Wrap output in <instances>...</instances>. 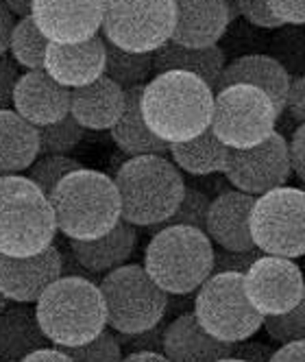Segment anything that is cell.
Segmentation results:
<instances>
[{"label":"cell","mask_w":305,"mask_h":362,"mask_svg":"<svg viewBox=\"0 0 305 362\" xmlns=\"http://www.w3.org/2000/svg\"><path fill=\"white\" fill-rule=\"evenodd\" d=\"M290 164H292V173L305 181V122L299 124L294 129V134L290 138Z\"/></svg>","instance_id":"43"},{"label":"cell","mask_w":305,"mask_h":362,"mask_svg":"<svg viewBox=\"0 0 305 362\" xmlns=\"http://www.w3.org/2000/svg\"><path fill=\"white\" fill-rule=\"evenodd\" d=\"M177 24L172 42L190 48L218 46L232 24L229 0H174Z\"/></svg>","instance_id":"19"},{"label":"cell","mask_w":305,"mask_h":362,"mask_svg":"<svg viewBox=\"0 0 305 362\" xmlns=\"http://www.w3.org/2000/svg\"><path fill=\"white\" fill-rule=\"evenodd\" d=\"M57 229L68 240H94L109 234L122 221V203L116 179L79 168L61 179L50 194Z\"/></svg>","instance_id":"2"},{"label":"cell","mask_w":305,"mask_h":362,"mask_svg":"<svg viewBox=\"0 0 305 362\" xmlns=\"http://www.w3.org/2000/svg\"><path fill=\"white\" fill-rule=\"evenodd\" d=\"M31 16L50 42L76 44L103 29L105 0H35Z\"/></svg>","instance_id":"14"},{"label":"cell","mask_w":305,"mask_h":362,"mask_svg":"<svg viewBox=\"0 0 305 362\" xmlns=\"http://www.w3.org/2000/svg\"><path fill=\"white\" fill-rule=\"evenodd\" d=\"M61 275L64 262L57 245L29 257L0 253V293L13 303H35Z\"/></svg>","instance_id":"15"},{"label":"cell","mask_w":305,"mask_h":362,"mask_svg":"<svg viewBox=\"0 0 305 362\" xmlns=\"http://www.w3.org/2000/svg\"><path fill=\"white\" fill-rule=\"evenodd\" d=\"M20 79L18 64L11 55L0 57V110H9L13 103V88Z\"/></svg>","instance_id":"40"},{"label":"cell","mask_w":305,"mask_h":362,"mask_svg":"<svg viewBox=\"0 0 305 362\" xmlns=\"http://www.w3.org/2000/svg\"><path fill=\"white\" fill-rule=\"evenodd\" d=\"M214 243L208 231L170 225L152 231L144 269L168 295H194L214 275Z\"/></svg>","instance_id":"5"},{"label":"cell","mask_w":305,"mask_h":362,"mask_svg":"<svg viewBox=\"0 0 305 362\" xmlns=\"http://www.w3.org/2000/svg\"><path fill=\"white\" fill-rule=\"evenodd\" d=\"M37 319L55 347H79L107 329V305L90 277L61 275L35 301Z\"/></svg>","instance_id":"3"},{"label":"cell","mask_w":305,"mask_h":362,"mask_svg":"<svg viewBox=\"0 0 305 362\" xmlns=\"http://www.w3.org/2000/svg\"><path fill=\"white\" fill-rule=\"evenodd\" d=\"M264 329L270 336V341L279 345L305 341V295L290 313L279 315V317H266Z\"/></svg>","instance_id":"36"},{"label":"cell","mask_w":305,"mask_h":362,"mask_svg":"<svg viewBox=\"0 0 305 362\" xmlns=\"http://www.w3.org/2000/svg\"><path fill=\"white\" fill-rule=\"evenodd\" d=\"M222 175L236 190L253 197H262L275 188H282L292 175L290 144L282 134L275 132L262 144L229 148Z\"/></svg>","instance_id":"12"},{"label":"cell","mask_w":305,"mask_h":362,"mask_svg":"<svg viewBox=\"0 0 305 362\" xmlns=\"http://www.w3.org/2000/svg\"><path fill=\"white\" fill-rule=\"evenodd\" d=\"M72 90L57 83L46 70H27L13 88V110L35 127L55 124L70 116Z\"/></svg>","instance_id":"17"},{"label":"cell","mask_w":305,"mask_h":362,"mask_svg":"<svg viewBox=\"0 0 305 362\" xmlns=\"http://www.w3.org/2000/svg\"><path fill=\"white\" fill-rule=\"evenodd\" d=\"M122 362H170L164 351H133L126 354Z\"/></svg>","instance_id":"49"},{"label":"cell","mask_w":305,"mask_h":362,"mask_svg":"<svg viewBox=\"0 0 305 362\" xmlns=\"http://www.w3.org/2000/svg\"><path fill=\"white\" fill-rule=\"evenodd\" d=\"M174 0H105L103 37L129 53H155L172 40Z\"/></svg>","instance_id":"10"},{"label":"cell","mask_w":305,"mask_h":362,"mask_svg":"<svg viewBox=\"0 0 305 362\" xmlns=\"http://www.w3.org/2000/svg\"><path fill=\"white\" fill-rule=\"evenodd\" d=\"M268 5L286 27H305V0H268Z\"/></svg>","instance_id":"41"},{"label":"cell","mask_w":305,"mask_h":362,"mask_svg":"<svg viewBox=\"0 0 305 362\" xmlns=\"http://www.w3.org/2000/svg\"><path fill=\"white\" fill-rule=\"evenodd\" d=\"M253 194L240 190H227L212 199L205 231L212 243L229 251H253L258 249L251 236V214L256 205Z\"/></svg>","instance_id":"18"},{"label":"cell","mask_w":305,"mask_h":362,"mask_svg":"<svg viewBox=\"0 0 305 362\" xmlns=\"http://www.w3.org/2000/svg\"><path fill=\"white\" fill-rule=\"evenodd\" d=\"M251 236L266 255H305V190L282 186L256 199L251 214Z\"/></svg>","instance_id":"11"},{"label":"cell","mask_w":305,"mask_h":362,"mask_svg":"<svg viewBox=\"0 0 305 362\" xmlns=\"http://www.w3.org/2000/svg\"><path fill=\"white\" fill-rule=\"evenodd\" d=\"M126 107V90L103 74L90 86L72 90L70 116L83 129L112 132Z\"/></svg>","instance_id":"21"},{"label":"cell","mask_w":305,"mask_h":362,"mask_svg":"<svg viewBox=\"0 0 305 362\" xmlns=\"http://www.w3.org/2000/svg\"><path fill=\"white\" fill-rule=\"evenodd\" d=\"M244 291L253 308L266 319L286 315L305 295V275L290 257L260 255L244 273Z\"/></svg>","instance_id":"13"},{"label":"cell","mask_w":305,"mask_h":362,"mask_svg":"<svg viewBox=\"0 0 305 362\" xmlns=\"http://www.w3.org/2000/svg\"><path fill=\"white\" fill-rule=\"evenodd\" d=\"M284 112H288V116L299 124L305 122V76H292Z\"/></svg>","instance_id":"42"},{"label":"cell","mask_w":305,"mask_h":362,"mask_svg":"<svg viewBox=\"0 0 305 362\" xmlns=\"http://www.w3.org/2000/svg\"><path fill=\"white\" fill-rule=\"evenodd\" d=\"M57 218L46 192L29 177H0V253L29 257L55 245Z\"/></svg>","instance_id":"6"},{"label":"cell","mask_w":305,"mask_h":362,"mask_svg":"<svg viewBox=\"0 0 305 362\" xmlns=\"http://www.w3.org/2000/svg\"><path fill=\"white\" fill-rule=\"evenodd\" d=\"M142 92L144 86L126 90V107L120 120L112 129L114 144L129 158H140V155H166L170 144L160 140L150 132L144 116H142Z\"/></svg>","instance_id":"26"},{"label":"cell","mask_w":305,"mask_h":362,"mask_svg":"<svg viewBox=\"0 0 305 362\" xmlns=\"http://www.w3.org/2000/svg\"><path fill=\"white\" fill-rule=\"evenodd\" d=\"M279 116L264 90L238 83L216 92L210 129L225 146L249 148L275 134Z\"/></svg>","instance_id":"9"},{"label":"cell","mask_w":305,"mask_h":362,"mask_svg":"<svg viewBox=\"0 0 305 362\" xmlns=\"http://www.w3.org/2000/svg\"><path fill=\"white\" fill-rule=\"evenodd\" d=\"M220 362H246V360H238V358H225V360H220Z\"/></svg>","instance_id":"51"},{"label":"cell","mask_w":305,"mask_h":362,"mask_svg":"<svg viewBox=\"0 0 305 362\" xmlns=\"http://www.w3.org/2000/svg\"><path fill=\"white\" fill-rule=\"evenodd\" d=\"M275 59L290 76H305V31L303 27H288L275 40Z\"/></svg>","instance_id":"35"},{"label":"cell","mask_w":305,"mask_h":362,"mask_svg":"<svg viewBox=\"0 0 305 362\" xmlns=\"http://www.w3.org/2000/svg\"><path fill=\"white\" fill-rule=\"evenodd\" d=\"M22 362H72V358L61 349V347H44L27 356Z\"/></svg>","instance_id":"47"},{"label":"cell","mask_w":305,"mask_h":362,"mask_svg":"<svg viewBox=\"0 0 305 362\" xmlns=\"http://www.w3.org/2000/svg\"><path fill=\"white\" fill-rule=\"evenodd\" d=\"M79 168L83 166L74 158H70V155H40L35 164L27 170V177L42 188V192L50 197L53 190L61 184L64 177Z\"/></svg>","instance_id":"32"},{"label":"cell","mask_w":305,"mask_h":362,"mask_svg":"<svg viewBox=\"0 0 305 362\" xmlns=\"http://www.w3.org/2000/svg\"><path fill=\"white\" fill-rule=\"evenodd\" d=\"M210 205H212V199L205 192L188 186L184 201L179 203V208L174 210V214L166 223H162L157 227H150V229L155 231L160 227H170V225H188V227H198V229L205 231Z\"/></svg>","instance_id":"34"},{"label":"cell","mask_w":305,"mask_h":362,"mask_svg":"<svg viewBox=\"0 0 305 362\" xmlns=\"http://www.w3.org/2000/svg\"><path fill=\"white\" fill-rule=\"evenodd\" d=\"M70 251L90 275H107L126 264L138 245L136 225L120 221L109 234L94 240H68Z\"/></svg>","instance_id":"23"},{"label":"cell","mask_w":305,"mask_h":362,"mask_svg":"<svg viewBox=\"0 0 305 362\" xmlns=\"http://www.w3.org/2000/svg\"><path fill=\"white\" fill-rule=\"evenodd\" d=\"M290 81H292L290 72L273 55L251 53V55H242L225 66L216 92L222 88H229V86H238V83L260 88L270 96L277 112L284 114Z\"/></svg>","instance_id":"22"},{"label":"cell","mask_w":305,"mask_h":362,"mask_svg":"<svg viewBox=\"0 0 305 362\" xmlns=\"http://www.w3.org/2000/svg\"><path fill=\"white\" fill-rule=\"evenodd\" d=\"M270 362H305V341L286 343L275 349Z\"/></svg>","instance_id":"46"},{"label":"cell","mask_w":305,"mask_h":362,"mask_svg":"<svg viewBox=\"0 0 305 362\" xmlns=\"http://www.w3.org/2000/svg\"><path fill=\"white\" fill-rule=\"evenodd\" d=\"M3 3L18 20H22V18H29L33 13L35 0H3Z\"/></svg>","instance_id":"48"},{"label":"cell","mask_w":305,"mask_h":362,"mask_svg":"<svg viewBox=\"0 0 305 362\" xmlns=\"http://www.w3.org/2000/svg\"><path fill=\"white\" fill-rule=\"evenodd\" d=\"M196 319L225 343H242L264 327V317L246 297L242 273H214L194 293Z\"/></svg>","instance_id":"8"},{"label":"cell","mask_w":305,"mask_h":362,"mask_svg":"<svg viewBox=\"0 0 305 362\" xmlns=\"http://www.w3.org/2000/svg\"><path fill=\"white\" fill-rule=\"evenodd\" d=\"M155 59V74L170 72V70H181V72H192L198 79L205 81L214 92L218 88V81L225 70V53L218 46H208V48H190L181 46L177 42H166L160 50L152 53Z\"/></svg>","instance_id":"27"},{"label":"cell","mask_w":305,"mask_h":362,"mask_svg":"<svg viewBox=\"0 0 305 362\" xmlns=\"http://www.w3.org/2000/svg\"><path fill=\"white\" fill-rule=\"evenodd\" d=\"M236 345L212 336L194 313L177 315L164 329V354L170 362H220L234 356Z\"/></svg>","instance_id":"20"},{"label":"cell","mask_w":305,"mask_h":362,"mask_svg":"<svg viewBox=\"0 0 305 362\" xmlns=\"http://www.w3.org/2000/svg\"><path fill=\"white\" fill-rule=\"evenodd\" d=\"M37 129H40V155H68L70 151L79 146L85 132L72 116H66L55 124H46Z\"/></svg>","instance_id":"31"},{"label":"cell","mask_w":305,"mask_h":362,"mask_svg":"<svg viewBox=\"0 0 305 362\" xmlns=\"http://www.w3.org/2000/svg\"><path fill=\"white\" fill-rule=\"evenodd\" d=\"M7 305H9V299H7L3 293H0V313H3V310H5Z\"/></svg>","instance_id":"50"},{"label":"cell","mask_w":305,"mask_h":362,"mask_svg":"<svg viewBox=\"0 0 305 362\" xmlns=\"http://www.w3.org/2000/svg\"><path fill=\"white\" fill-rule=\"evenodd\" d=\"M105 64L107 42L105 37L94 35L92 40L76 44L50 42L46 50L44 70L64 88L76 90L100 79L105 74Z\"/></svg>","instance_id":"16"},{"label":"cell","mask_w":305,"mask_h":362,"mask_svg":"<svg viewBox=\"0 0 305 362\" xmlns=\"http://www.w3.org/2000/svg\"><path fill=\"white\" fill-rule=\"evenodd\" d=\"M64 351L72 358V362H122L124 358V349L114 329H103L90 343L66 347Z\"/></svg>","instance_id":"33"},{"label":"cell","mask_w":305,"mask_h":362,"mask_svg":"<svg viewBox=\"0 0 305 362\" xmlns=\"http://www.w3.org/2000/svg\"><path fill=\"white\" fill-rule=\"evenodd\" d=\"M16 16L5 7V3L0 0V57L9 53V46H11V35L16 29Z\"/></svg>","instance_id":"45"},{"label":"cell","mask_w":305,"mask_h":362,"mask_svg":"<svg viewBox=\"0 0 305 362\" xmlns=\"http://www.w3.org/2000/svg\"><path fill=\"white\" fill-rule=\"evenodd\" d=\"M107 305V325L116 334H140L160 325L170 305V295L140 264H124L100 279Z\"/></svg>","instance_id":"7"},{"label":"cell","mask_w":305,"mask_h":362,"mask_svg":"<svg viewBox=\"0 0 305 362\" xmlns=\"http://www.w3.org/2000/svg\"><path fill=\"white\" fill-rule=\"evenodd\" d=\"M216 92L192 72L155 74L142 92V116L166 144L186 142L212 127Z\"/></svg>","instance_id":"1"},{"label":"cell","mask_w":305,"mask_h":362,"mask_svg":"<svg viewBox=\"0 0 305 362\" xmlns=\"http://www.w3.org/2000/svg\"><path fill=\"white\" fill-rule=\"evenodd\" d=\"M50 345L53 343L40 325L35 305L16 303L0 313V362H22Z\"/></svg>","instance_id":"24"},{"label":"cell","mask_w":305,"mask_h":362,"mask_svg":"<svg viewBox=\"0 0 305 362\" xmlns=\"http://www.w3.org/2000/svg\"><path fill=\"white\" fill-rule=\"evenodd\" d=\"M48 44L50 40L40 31L33 16H29V18L18 20L13 35H11L9 53L13 62L24 70H44Z\"/></svg>","instance_id":"30"},{"label":"cell","mask_w":305,"mask_h":362,"mask_svg":"<svg viewBox=\"0 0 305 362\" xmlns=\"http://www.w3.org/2000/svg\"><path fill=\"white\" fill-rule=\"evenodd\" d=\"M107 42V40H105ZM155 72V59L152 53H129L107 42V64H105V74L114 79L120 88L131 90L146 86L152 79Z\"/></svg>","instance_id":"29"},{"label":"cell","mask_w":305,"mask_h":362,"mask_svg":"<svg viewBox=\"0 0 305 362\" xmlns=\"http://www.w3.org/2000/svg\"><path fill=\"white\" fill-rule=\"evenodd\" d=\"M168 155L179 170L194 177H208V175L225 173L229 146H225L214 136L212 129H208V132H203L192 140L170 144Z\"/></svg>","instance_id":"28"},{"label":"cell","mask_w":305,"mask_h":362,"mask_svg":"<svg viewBox=\"0 0 305 362\" xmlns=\"http://www.w3.org/2000/svg\"><path fill=\"white\" fill-rule=\"evenodd\" d=\"M273 354H275V349H270L268 345L249 339V341L236 343V349H234L232 358L246 360V362H270Z\"/></svg>","instance_id":"44"},{"label":"cell","mask_w":305,"mask_h":362,"mask_svg":"<svg viewBox=\"0 0 305 362\" xmlns=\"http://www.w3.org/2000/svg\"><path fill=\"white\" fill-rule=\"evenodd\" d=\"M40 158V129L16 110H0V177L29 170Z\"/></svg>","instance_id":"25"},{"label":"cell","mask_w":305,"mask_h":362,"mask_svg":"<svg viewBox=\"0 0 305 362\" xmlns=\"http://www.w3.org/2000/svg\"><path fill=\"white\" fill-rule=\"evenodd\" d=\"M238 9H240V16L249 24H253V27L268 29V31H279L286 27V24L273 13L268 0H238Z\"/></svg>","instance_id":"37"},{"label":"cell","mask_w":305,"mask_h":362,"mask_svg":"<svg viewBox=\"0 0 305 362\" xmlns=\"http://www.w3.org/2000/svg\"><path fill=\"white\" fill-rule=\"evenodd\" d=\"M114 179L122 203V221L148 229L174 214L188 188L181 170L166 155L129 158Z\"/></svg>","instance_id":"4"},{"label":"cell","mask_w":305,"mask_h":362,"mask_svg":"<svg viewBox=\"0 0 305 362\" xmlns=\"http://www.w3.org/2000/svg\"><path fill=\"white\" fill-rule=\"evenodd\" d=\"M260 255H264L260 249L253 251H229V249H216L214 253V273H246L253 262Z\"/></svg>","instance_id":"39"},{"label":"cell","mask_w":305,"mask_h":362,"mask_svg":"<svg viewBox=\"0 0 305 362\" xmlns=\"http://www.w3.org/2000/svg\"><path fill=\"white\" fill-rule=\"evenodd\" d=\"M166 319L155 325L152 329L140 332V334H118V341L126 354L133 351H164V329H166Z\"/></svg>","instance_id":"38"}]
</instances>
